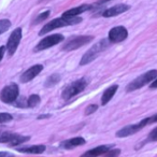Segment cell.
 <instances>
[{
    "mask_svg": "<svg viewBox=\"0 0 157 157\" xmlns=\"http://www.w3.org/2000/svg\"><path fill=\"white\" fill-rule=\"evenodd\" d=\"M81 22H82V18L78 17V16H63V17L55 18V20L48 22V24L40 30L39 36H43V35H45V33H50V31L54 30V29L59 28V27L69 26V25H75Z\"/></svg>",
    "mask_w": 157,
    "mask_h": 157,
    "instance_id": "obj_1",
    "label": "cell"
},
{
    "mask_svg": "<svg viewBox=\"0 0 157 157\" xmlns=\"http://www.w3.org/2000/svg\"><path fill=\"white\" fill-rule=\"evenodd\" d=\"M109 44H110L109 39L108 40L107 39L100 40L98 43H96L95 45H93L92 48H90V50H88L87 52L83 55V57L81 58V61H80V65L83 66V65H87V63H92L94 59H96L97 57L100 55L101 52H103V51L109 46Z\"/></svg>",
    "mask_w": 157,
    "mask_h": 157,
    "instance_id": "obj_2",
    "label": "cell"
},
{
    "mask_svg": "<svg viewBox=\"0 0 157 157\" xmlns=\"http://www.w3.org/2000/svg\"><path fill=\"white\" fill-rule=\"evenodd\" d=\"M156 78H157V70H150V71L145 72V73L142 74V75L136 78L132 82H130V83L126 86V90L128 93L137 90H139V88L143 87L146 84L153 82Z\"/></svg>",
    "mask_w": 157,
    "mask_h": 157,
    "instance_id": "obj_3",
    "label": "cell"
},
{
    "mask_svg": "<svg viewBox=\"0 0 157 157\" xmlns=\"http://www.w3.org/2000/svg\"><path fill=\"white\" fill-rule=\"evenodd\" d=\"M87 85H88L87 78H78L76 81L72 82L71 84H69V85L63 90L61 96H63V98L65 99V100H69L72 97L76 96V95H78L80 93L83 92Z\"/></svg>",
    "mask_w": 157,
    "mask_h": 157,
    "instance_id": "obj_4",
    "label": "cell"
},
{
    "mask_svg": "<svg viewBox=\"0 0 157 157\" xmlns=\"http://www.w3.org/2000/svg\"><path fill=\"white\" fill-rule=\"evenodd\" d=\"M18 93H20V90H18L17 84L11 83L3 87L2 90L0 92V100L5 103H13L18 98Z\"/></svg>",
    "mask_w": 157,
    "mask_h": 157,
    "instance_id": "obj_5",
    "label": "cell"
},
{
    "mask_svg": "<svg viewBox=\"0 0 157 157\" xmlns=\"http://www.w3.org/2000/svg\"><path fill=\"white\" fill-rule=\"evenodd\" d=\"M63 36L56 33V35L48 36V37L43 38L39 43L37 44V46L35 48V52H40V51L46 50V48H50L52 46L56 45V44L60 43L61 41H63Z\"/></svg>",
    "mask_w": 157,
    "mask_h": 157,
    "instance_id": "obj_6",
    "label": "cell"
},
{
    "mask_svg": "<svg viewBox=\"0 0 157 157\" xmlns=\"http://www.w3.org/2000/svg\"><path fill=\"white\" fill-rule=\"evenodd\" d=\"M93 40H94L93 36H78V37L70 39L69 41L63 46V50H65V51L76 50V48H81V46L86 45L87 43H90Z\"/></svg>",
    "mask_w": 157,
    "mask_h": 157,
    "instance_id": "obj_7",
    "label": "cell"
},
{
    "mask_svg": "<svg viewBox=\"0 0 157 157\" xmlns=\"http://www.w3.org/2000/svg\"><path fill=\"white\" fill-rule=\"evenodd\" d=\"M148 125V117L144 118L143 121L139 122L138 124H133V125H128V126L124 127V128L120 129V130L116 132V137L118 138H125V137H128V136L131 135H135L137 133L138 131H140L142 128Z\"/></svg>",
    "mask_w": 157,
    "mask_h": 157,
    "instance_id": "obj_8",
    "label": "cell"
},
{
    "mask_svg": "<svg viewBox=\"0 0 157 157\" xmlns=\"http://www.w3.org/2000/svg\"><path fill=\"white\" fill-rule=\"evenodd\" d=\"M21 40H22V28L18 27V28L14 29V30L12 31L9 39H8L7 50H8V53H9L10 56H12V55L16 52Z\"/></svg>",
    "mask_w": 157,
    "mask_h": 157,
    "instance_id": "obj_9",
    "label": "cell"
},
{
    "mask_svg": "<svg viewBox=\"0 0 157 157\" xmlns=\"http://www.w3.org/2000/svg\"><path fill=\"white\" fill-rule=\"evenodd\" d=\"M128 37V31L124 26H116L113 27L109 31V41L112 43H120V42L126 40Z\"/></svg>",
    "mask_w": 157,
    "mask_h": 157,
    "instance_id": "obj_10",
    "label": "cell"
},
{
    "mask_svg": "<svg viewBox=\"0 0 157 157\" xmlns=\"http://www.w3.org/2000/svg\"><path fill=\"white\" fill-rule=\"evenodd\" d=\"M43 70V66L42 65H35L33 67H30L29 69H27L24 73L21 75V82L22 83H27V82H30L31 80L36 78L40 72Z\"/></svg>",
    "mask_w": 157,
    "mask_h": 157,
    "instance_id": "obj_11",
    "label": "cell"
},
{
    "mask_svg": "<svg viewBox=\"0 0 157 157\" xmlns=\"http://www.w3.org/2000/svg\"><path fill=\"white\" fill-rule=\"evenodd\" d=\"M129 6L124 5V3H121V5H116L112 8H109V9L105 10L102 13V15L105 17H113V16H117L120 14L124 13V12L128 11L129 10Z\"/></svg>",
    "mask_w": 157,
    "mask_h": 157,
    "instance_id": "obj_12",
    "label": "cell"
},
{
    "mask_svg": "<svg viewBox=\"0 0 157 157\" xmlns=\"http://www.w3.org/2000/svg\"><path fill=\"white\" fill-rule=\"evenodd\" d=\"M85 139L82 137H76V138H72V139H68L66 141H63V143L60 144L63 148H67V150H70V148H73L75 146H80L85 144Z\"/></svg>",
    "mask_w": 157,
    "mask_h": 157,
    "instance_id": "obj_13",
    "label": "cell"
},
{
    "mask_svg": "<svg viewBox=\"0 0 157 157\" xmlns=\"http://www.w3.org/2000/svg\"><path fill=\"white\" fill-rule=\"evenodd\" d=\"M93 8V6L90 5H82V6H78V7L75 8H72V9L68 10L66 11L65 13L63 14V16H78V14L84 13V12L88 11Z\"/></svg>",
    "mask_w": 157,
    "mask_h": 157,
    "instance_id": "obj_14",
    "label": "cell"
},
{
    "mask_svg": "<svg viewBox=\"0 0 157 157\" xmlns=\"http://www.w3.org/2000/svg\"><path fill=\"white\" fill-rule=\"evenodd\" d=\"M114 145H100L97 147L92 148L90 151H87L86 153H84V156H100V155H105L111 147H113Z\"/></svg>",
    "mask_w": 157,
    "mask_h": 157,
    "instance_id": "obj_15",
    "label": "cell"
},
{
    "mask_svg": "<svg viewBox=\"0 0 157 157\" xmlns=\"http://www.w3.org/2000/svg\"><path fill=\"white\" fill-rule=\"evenodd\" d=\"M117 90H118V85H112V86H110L109 88H107V90H105V93H103L102 97H101V105H107V103L113 98V96L115 95V93L117 92Z\"/></svg>",
    "mask_w": 157,
    "mask_h": 157,
    "instance_id": "obj_16",
    "label": "cell"
},
{
    "mask_svg": "<svg viewBox=\"0 0 157 157\" xmlns=\"http://www.w3.org/2000/svg\"><path fill=\"white\" fill-rule=\"evenodd\" d=\"M18 152L21 153H27V154H41L45 151L44 145H31V146H25V147L17 148Z\"/></svg>",
    "mask_w": 157,
    "mask_h": 157,
    "instance_id": "obj_17",
    "label": "cell"
},
{
    "mask_svg": "<svg viewBox=\"0 0 157 157\" xmlns=\"http://www.w3.org/2000/svg\"><path fill=\"white\" fill-rule=\"evenodd\" d=\"M17 136V133L10 132V131H1L0 130V143H8L10 144L15 137Z\"/></svg>",
    "mask_w": 157,
    "mask_h": 157,
    "instance_id": "obj_18",
    "label": "cell"
},
{
    "mask_svg": "<svg viewBox=\"0 0 157 157\" xmlns=\"http://www.w3.org/2000/svg\"><path fill=\"white\" fill-rule=\"evenodd\" d=\"M59 81H60V75H59L58 73H54V74H52V75L48 76V78H46L45 83H44V86H45L46 88L52 87V86L56 85Z\"/></svg>",
    "mask_w": 157,
    "mask_h": 157,
    "instance_id": "obj_19",
    "label": "cell"
},
{
    "mask_svg": "<svg viewBox=\"0 0 157 157\" xmlns=\"http://www.w3.org/2000/svg\"><path fill=\"white\" fill-rule=\"evenodd\" d=\"M41 99H40L39 95H31L29 98L27 99V107L29 108H36L40 103Z\"/></svg>",
    "mask_w": 157,
    "mask_h": 157,
    "instance_id": "obj_20",
    "label": "cell"
},
{
    "mask_svg": "<svg viewBox=\"0 0 157 157\" xmlns=\"http://www.w3.org/2000/svg\"><path fill=\"white\" fill-rule=\"evenodd\" d=\"M30 139V137H28V136H21V135H17L15 137V139L13 140V141L11 142V143L9 144L10 146H17L20 145V144L24 143V142L28 141V140Z\"/></svg>",
    "mask_w": 157,
    "mask_h": 157,
    "instance_id": "obj_21",
    "label": "cell"
},
{
    "mask_svg": "<svg viewBox=\"0 0 157 157\" xmlns=\"http://www.w3.org/2000/svg\"><path fill=\"white\" fill-rule=\"evenodd\" d=\"M11 27V22L7 18L5 20H0V35L8 30V29Z\"/></svg>",
    "mask_w": 157,
    "mask_h": 157,
    "instance_id": "obj_22",
    "label": "cell"
},
{
    "mask_svg": "<svg viewBox=\"0 0 157 157\" xmlns=\"http://www.w3.org/2000/svg\"><path fill=\"white\" fill-rule=\"evenodd\" d=\"M50 16V11H45V12H43V13H41V14H39V15L36 17V20L33 21V24H39V23H41V22H43L44 20H46V18Z\"/></svg>",
    "mask_w": 157,
    "mask_h": 157,
    "instance_id": "obj_23",
    "label": "cell"
},
{
    "mask_svg": "<svg viewBox=\"0 0 157 157\" xmlns=\"http://www.w3.org/2000/svg\"><path fill=\"white\" fill-rule=\"evenodd\" d=\"M13 120L11 114L9 113H0V124H3V123H8L10 121Z\"/></svg>",
    "mask_w": 157,
    "mask_h": 157,
    "instance_id": "obj_24",
    "label": "cell"
},
{
    "mask_svg": "<svg viewBox=\"0 0 157 157\" xmlns=\"http://www.w3.org/2000/svg\"><path fill=\"white\" fill-rule=\"evenodd\" d=\"M97 109H98V105H90L86 108L84 113H85V115H90V114H93L94 112H96Z\"/></svg>",
    "mask_w": 157,
    "mask_h": 157,
    "instance_id": "obj_25",
    "label": "cell"
},
{
    "mask_svg": "<svg viewBox=\"0 0 157 157\" xmlns=\"http://www.w3.org/2000/svg\"><path fill=\"white\" fill-rule=\"evenodd\" d=\"M147 139H148V141H157V127L151 131Z\"/></svg>",
    "mask_w": 157,
    "mask_h": 157,
    "instance_id": "obj_26",
    "label": "cell"
},
{
    "mask_svg": "<svg viewBox=\"0 0 157 157\" xmlns=\"http://www.w3.org/2000/svg\"><path fill=\"white\" fill-rule=\"evenodd\" d=\"M121 151L120 150H115V148H110L109 151H108L107 153H105V156H117V155H120Z\"/></svg>",
    "mask_w": 157,
    "mask_h": 157,
    "instance_id": "obj_27",
    "label": "cell"
},
{
    "mask_svg": "<svg viewBox=\"0 0 157 157\" xmlns=\"http://www.w3.org/2000/svg\"><path fill=\"white\" fill-rule=\"evenodd\" d=\"M153 123H157V114H155V115L148 117V125L153 124Z\"/></svg>",
    "mask_w": 157,
    "mask_h": 157,
    "instance_id": "obj_28",
    "label": "cell"
},
{
    "mask_svg": "<svg viewBox=\"0 0 157 157\" xmlns=\"http://www.w3.org/2000/svg\"><path fill=\"white\" fill-rule=\"evenodd\" d=\"M109 1H111V0H99V1H97V2L95 3V5H94V7H98V6L105 5V3L109 2Z\"/></svg>",
    "mask_w": 157,
    "mask_h": 157,
    "instance_id": "obj_29",
    "label": "cell"
},
{
    "mask_svg": "<svg viewBox=\"0 0 157 157\" xmlns=\"http://www.w3.org/2000/svg\"><path fill=\"white\" fill-rule=\"evenodd\" d=\"M5 52H6V48H5V46H1V48H0V60L3 58Z\"/></svg>",
    "mask_w": 157,
    "mask_h": 157,
    "instance_id": "obj_30",
    "label": "cell"
},
{
    "mask_svg": "<svg viewBox=\"0 0 157 157\" xmlns=\"http://www.w3.org/2000/svg\"><path fill=\"white\" fill-rule=\"evenodd\" d=\"M150 88H152V90H154V88H157V78L152 82V84L150 85Z\"/></svg>",
    "mask_w": 157,
    "mask_h": 157,
    "instance_id": "obj_31",
    "label": "cell"
},
{
    "mask_svg": "<svg viewBox=\"0 0 157 157\" xmlns=\"http://www.w3.org/2000/svg\"><path fill=\"white\" fill-rule=\"evenodd\" d=\"M12 154L8 152H0V157H3V156H11Z\"/></svg>",
    "mask_w": 157,
    "mask_h": 157,
    "instance_id": "obj_32",
    "label": "cell"
},
{
    "mask_svg": "<svg viewBox=\"0 0 157 157\" xmlns=\"http://www.w3.org/2000/svg\"><path fill=\"white\" fill-rule=\"evenodd\" d=\"M39 1H40V2H41V1H45V0H39Z\"/></svg>",
    "mask_w": 157,
    "mask_h": 157,
    "instance_id": "obj_33",
    "label": "cell"
},
{
    "mask_svg": "<svg viewBox=\"0 0 157 157\" xmlns=\"http://www.w3.org/2000/svg\"><path fill=\"white\" fill-rule=\"evenodd\" d=\"M1 129H2V128H1V127H0V130H1Z\"/></svg>",
    "mask_w": 157,
    "mask_h": 157,
    "instance_id": "obj_34",
    "label": "cell"
}]
</instances>
